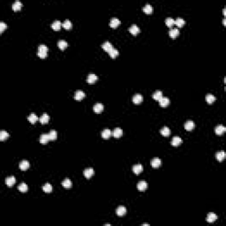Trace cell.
Returning a JSON list of instances; mask_svg holds the SVG:
<instances>
[{"label":"cell","instance_id":"obj_1","mask_svg":"<svg viewBox=\"0 0 226 226\" xmlns=\"http://www.w3.org/2000/svg\"><path fill=\"white\" fill-rule=\"evenodd\" d=\"M48 54V47L44 44H41L38 47V51H37V55L39 58H45L47 56Z\"/></svg>","mask_w":226,"mask_h":226},{"label":"cell","instance_id":"obj_2","mask_svg":"<svg viewBox=\"0 0 226 226\" xmlns=\"http://www.w3.org/2000/svg\"><path fill=\"white\" fill-rule=\"evenodd\" d=\"M94 174H95V171L93 168H87L84 170V171H83V175H84V177L87 178H90Z\"/></svg>","mask_w":226,"mask_h":226},{"label":"cell","instance_id":"obj_3","mask_svg":"<svg viewBox=\"0 0 226 226\" xmlns=\"http://www.w3.org/2000/svg\"><path fill=\"white\" fill-rule=\"evenodd\" d=\"M15 183H16V178H15V177L10 176V177H7V178H5V184H6L7 186H9V187L13 186Z\"/></svg>","mask_w":226,"mask_h":226},{"label":"cell","instance_id":"obj_4","mask_svg":"<svg viewBox=\"0 0 226 226\" xmlns=\"http://www.w3.org/2000/svg\"><path fill=\"white\" fill-rule=\"evenodd\" d=\"M86 96V94L81 90H77L74 95V99L77 101H81Z\"/></svg>","mask_w":226,"mask_h":226},{"label":"cell","instance_id":"obj_5","mask_svg":"<svg viewBox=\"0 0 226 226\" xmlns=\"http://www.w3.org/2000/svg\"><path fill=\"white\" fill-rule=\"evenodd\" d=\"M194 126H195V124H194V122L192 121V120H188V121L185 123V129H186V131H192L194 128Z\"/></svg>","mask_w":226,"mask_h":226},{"label":"cell","instance_id":"obj_6","mask_svg":"<svg viewBox=\"0 0 226 226\" xmlns=\"http://www.w3.org/2000/svg\"><path fill=\"white\" fill-rule=\"evenodd\" d=\"M171 143V145L174 146V147H178V145H180V144L182 143V139H181L180 137H178V136H175V137L172 138Z\"/></svg>","mask_w":226,"mask_h":226},{"label":"cell","instance_id":"obj_7","mask_svg":"<svg viewBox=\"0 0 226 226\" xmlns=\"http://www.w3.org/2000/svg\"><path fill=\"white\" fill-rule=\"evenodd\" d=\"M142 101H143V96L140 94L134 95L133 97H132V102L135 104H140L141 103H142Z\"/></svg>","mask_w":226,"mask_h":226},{"label":"cell","instance_id":"obj_8","mask_svg":"<svg viewBox=\"0 0 226 226\" xmlns=\"http://www.w3.org/2000/svg\"><path fill=\"white\" fill-rule=\"evenodd\" d=\"M120 25V20L118 18H112L110 21V26L112 28H118Z\"/></svg>","mask_w":226,"mask_h":226},{"label":"cell","instance_id":"obj_9","mask_svg":"<svg viewBox=\"0 0 226 226\" xmlns=\"http://www.w3.org/2000/svg\"><path fill=\"white\" fill-rule=\"evenodd\" d=\"M129 32L131 33L132 35H133V36H136V35H138L140 33V28H138L137 25L133 24L129 28Z\"/></svg>","mask_w":226,"mask_h":226},{"label":"cell","instance_id":"obj_10","mask_svg":"<svg viewBox=\"0 0 226 226\" xmlns=\"http://www.w3.org/2000/svg\"><path fill=\"white\" fill-rule=\"evenodd\" d=\"M19 169L21 170V171H27L28 168H29V162L27 161V160H23L21 161L20 163H19Z\"/></svg>","mask_w":226,"mask_h":226},{"label":"cell","instance_id":"obj_11","mask_svg":"<svg viewBox=\"0 0 226 226\" xmlns=\"http://www.w3.org/2000/svg\"><path fill=\"white\" fill-rule=\"evenodd\" d=\"M225 131H226V128L223 126V125H219V126H217V127L215 128V132L217 135H222Z\"/></svg>","mask_w":226,"mask_h":226},{"label":"cell","instance_id":"obj_12","mask_svg":"<svg viewBox=\"0 0 226 226\" xmlns=\"http://www.w3.org/2000/svg\"><path fill=\"white\" fill-rule=\"evenodd\" d=\"M112 135H113V137H115V138H120L123 135V130L121 129V128H118V127L115 128V129L113 130Z\"/></svg>","mask_w":226,"mask_h":226},{"label":"cell","instance_id":"obj_13","mask_svg":"<svg viewBox=\"0 0 226 226\" xmlns=\"http://www.w3.org/2000/svg\"><path fill=\"white\" fill-rule=\"evenodd\" d=\"M147 187H148V184H147V182L144 180L140 181V182L137 184V188L139 191H145L146 189H147Z\"/></svg>","mask_w":226,"mask_h":226},{"label":"cell","instance_id":"obj_14","mask_svg":"<svg viewBox=\"0 0 226 226\" xmlns=\"http://www.w3.org/2000/svg\"><path fill=\"white\" fill-rule=\"evenodd\" d=\"M102 48L104 49L105 51L108 52V53H109V52H110V50H111L112 49H113V46H112V44L110 43V42H104V43H103Z\"/></svg>","mask_w":226,"mask_h":226},{"label":"cell","instance_id":"obj_15","mask_svg":"<svg viewBox=\"0 0 226 226\" xmlns=\"http://www.w3.org/2000/svg\"><path fill=\"white\" fill-rule=\"evenodd\" d=\"M97 79H98V78H97L96 75L94 74V73H90L87 78V82L90 83V84H93V83H95V81H97Z\"/></svg>","mask_w":226,"mask_h":226},{"label":"cell","instance_id":"obj_16","mask_svg":"<svg viewBox=\"0 0 226 226\" xmlns=\"http://www.w3.org/2000/svg\"><path fill=\"white\" fill-rule=\"evenodd\" d=\"M116 213L118 217H123V216H125L126 214V208L125 207H123V206H120V207H118V208H117Z\"/></svg>","mask_w":226,"mask_h":226},{"label":"cell","instance_id":"obj_17","mask_svg":"<svg viewBox=\"0 0 226 226\" xmlns=\"http://www.w3.org/2000/svg\"><path fill=\"white\" fill-rule=\"evenodd\" d=\"M142 171H143V166L141 164H135L132 167V171L137 175L142 172Z\"/></svg>","mask_w":226,"mask_h":226},{"label":"cell","instance_id":"obj_18","mask_svg":"<svg viewBox=\"0 0 226 226\" xmlns=\"http://www.w3.org/2000/svg\"><path fill=\"white\" fill-rule=\"evenodd\" d=\"M159 104L161 105L162 107H166L168 106V105L170 104V99L167 98V97H164L163 96L162 98L159 100Z\"/></svg>","mask_w":226,"mask_h":226},{"label":"cell","instance_id":"obj_19","mask_svg":"<svg viewBox=\"0 0 226 226\" xmlns=\"http://www.w3.org/2000/svg\"><path fill=\"white\" fill-rule=\"evenodd\" d=\"M93 110L95 112V113H100L102 112L103 110H104V105H103L102 104H95L94 105V107H93Z\"/></svg>","mask_w":226,"mask_h":226},{"label":"cell","instance_id":"obj_20","mask_svg":"<svg viewBox=\"0 0 226 226\" xmlns=\"http://www.w3.org/2000/svg\"><path fill=\"white\" fill-rule=\"evenodd\" d=\"M161 163L162 162H161L160 158H158V157H155V158L151 161V165H152V167H154V168H158V167L161 165Z\"/></svg>","mask_w":226,"mask_h":226},{"label":"cell","instance_id":"obj_21","mask_svg":"<svg viewBox=\"0 0 226 226\" xmlns=\"http://www.w3.org/2000/svg\"><path fill=\"white\" fill-rule=\"evenodd\" d=\"M49 141H50V138H49V134L47 133H42L40 137V142L42 144H47Z\"/></svg>","mask_w":226,"mask_h":226},{"label":"cell","instance_id":"obj_22","mask_svg":"<svg viewBox=\"0 0 226 226\" xmlns=\"http://www.w3.org/2000/svg\"><path fill=\"white\" fill-rule=\"evenodd\" d=\"M169 35H170V36H171V38L174 39L179 35V30L178 28H171V30H170V32H169Z\"/></svg>","mask_w":226,"mask_h":226},{"label":"cell","instance_id":"obj_23","mask_svg":"<svg viewBox=\"0 0 226 226\" xmlns=\"http://www.w3.org/2000/svg\"><path fill=\"white\" fill-rule=\"evenodd\" d=\"M61 26H62V24L59 20H55L51 24V28L55 31H58L60 29V28H61Z\"/></svg>","mask_w":226,"mask_h":226},{"label":"cell","instance_id":"obj_24","mask_svg":"<svg viewBox=\"0 0 226 226\" xmlns=\"http://www.w3.org/2000/svg\"><path fill=\"white\" fill-rule=\"evenodd\" d=\"M62 186H64L65 188H71L72 186H73V183H72V181L70 180L69 178H65V180L62 181Z\"/></svg>","mask_w":226,"mask_h":226},{"label":"cell","instance_id":"obj_25","mask_svg":"<svg viewBox=\"0 0 226 226\" xmlns=\"http://www.w3.org/2000/svg\"><path fill=\"white\" fill-rule=\"evenodd\" d=\"M216 157L219 162H222L223 160H224L225 158V152L224 151H219L216 154Z\"/></svg>","mask_w":226,"mask_h":226},{"label":"cell","instance_id":"obj_26","mask_svg":"<svg viewBox=\"0 0 226 226\" xmlns=\"http://www.w3.org/2000/svg\"><path fill=\"white\" fill-rule=\"evenodd\" d=\"M217 219V216L214 213H209L207 217V222H208V223H213V222H215Z\"/></svg>","mask_w":226,"mask_h":226},{"label":"cell","instance_id":"obj_27","mask_svg":"<svg viewBox=\"0 0 226 226\" xmlns=\"http://www.w3.org/2000/svg\"><path fill=\"white\" fill-rule=\"evenodd\" d=\"M28 119L31 124H35V123L38 120V117L36 116L35 113H31V114L28 117Z\"/></svg>","mask_w":226,"mask_h":226},{"label":"cell","instance_id":"obj_28","mask_svg":"<svg viewBox=\"0 0 226 226\" xmlns=\"http://www.w3.org/2000/svg\"><path fill=\"white\" fill-rule=\"evenodd\" d=\"M67 46H68V44H67V42H66L65 40H60V41H58V47L59 48L60 50H65Z\"/></svg>","mask_w":226,"mask_h":226},{"label":"cell","instance_id":"obj_29","mask_svg":"<svg viewBox=\"0 0 226 226\" xmlns=\"http://www.w3.org/2000/svg\"><path fill=\"white\" fill-rule=\"evenodd\" d=\"M21 7H22V3L19 1H15L13 4V7L12 8H13V11H19L21 9Z\"/></svg>","mask_w":226,"mask_h":226},{"label":"cell","instance_id":"obj_30","mask_svg":"<svg viewBox=\"0 0 226 226\" xmlns=\"http://www.w3.org/2000/svg\"><path fill=\"white\" fill-rule=\"evenodd\" d=\"M39 120H40V122L42 123V124H47V123L49 122V120H50V117H49L48 114L44 113V114H42V117L39 118Z\"/></svg>","mask_w":226,"mask_h":226},{"label":"cell","instance_id":"obj_31","mask_svg":"<svg viewBox=\"0 0 226 226\" xmlns=\"http://www.w3.org/2000/svg\"><path fill=\"white\" fill-rule=\"evenodd\" d=\"M111 134L112 132L110 129H104V131L102 132V137L104 138V139H109Z\"/></svg>","mask_w":226,"mask_h":226},{"label":"cell","instance_id":"obj_32","mask_svg":"<svg viewBox=\"0 0 226 226\" xmlns=\"http://www.w3.org/2000/svg\"><path fill=\"white\" fill-rule=\"evenodd\" d=\"M62 27H63L64 28L69 30V29H71L72 28H73V23H72L69 19H65V20L64 21L63 24H62Z\"/></svg>","mask_w":226,"mask_h":226},{"label":"cell","instance_id":"obj_33","mask_svg":"<svg viewBox=\"0 0 226 226\" xmlns=\"http://www.w3.org/2000/svg\"><path fill=\"white\" fill-rule=\"evenodd\" d=\"M160 132H161V134L163 136H164V137H167V136H169L170 134H171V130H170L168 127L164 126V127H163L161 129Z\"/></svg>","mask_w":226,"mask_h":226},{"label":"cell","instance_id":"obj_34","mask_svg":"<svg viewBox=\"0 0 226 226\" xmlns=\"http://www.w3.org/2000/svg\"><path fill=\"white\" fill-rule=\"evenodd\" d=\"M206 101H207V103H208V104H213V103L216 101L215 95H211V94L207 95H206Z\"/></svg>","mask_w":226,"mask_h":226},{"label":"cell","instance_id":"obj_35","mask_svg":"<svg viewBox=\"0 0 226 226\" xmlns=\"http://www.w3.org/2000/svg\"><path fill=\"white\" fill-rule=\"evenodd\" d=\"M185 23H186V21L184 20V19L180 18V17L177 18V19L175 20V24H176L178 28H182V27L185 25Z\"/></svg>","mask_w":226,"mask_h":226},{"label":"cell","instance_id":"obj_36","mask_svg":"<svg viewBox=\"0 0 226 226\" xmlns=\"http://www.w3.org/2000/svg\"><path fill=\"white\" fill-rule=\"evenodd\" d=\"M163 97V93L161 92L160 90H156L155 92H154L153 94V98L156 101H159L160 99Z\"/></svg>","mask_w":226,"mask_h":226},{"label":"cell","instance_id":"obj_37","mask_svg":"<svg viewBox=\"0 0 226 226\" xmlns=\"http://www.w3.org/2000/svg\"><path fill=\"white\" fill-rule=\"evenodd\" d=\"M109 55H110V56L111 58H116L117 56L119 55V52H118V50H116L115 48H113L112 50H110V52H109Z\"/></svg>","mask_w":226,"mask_h":226},{"label":"cell","instance_id":"obj_38","mask_svg":"<svg viewBox=\"0 0 226 226\" xmlns=\"http://www.w3.org/2000/svg\"><path fill=\"white\" fill-rule=\"evenodd\" d=\"M143 12L145 13H147V14H150L152 12H153V8H152L151 5H149V4H147V5H146L145 6L143 7Z\"/></svg>","mask_w":226,"mask_h":226},{"label":"cell","instance_id":"obj_39","mask_svg":"<svg viewBox=\"0 0 226 226\" xmlns=\"http://www.w3.org/2000/svg\"><path fill=\"white\" fill-rule=\"evenodd\" d=\"M42 190H43L45 193H47V194L51 193L52 192V186L50 184H49V183H46V184L42 186Z\"/></svg>","mask_w":226,"mask_h":226},{"label":"cell","instance_id":"obj_40","mask_svg":"<svg viewBox=\"0 0 226 226\" xmlns=\"http://www.w3.org/2000/svg\"><path fill=\"white\" fill-rule=\"evenodd\" d=\"M49 134V138H50V141H54V140L56 139V137H58V133H56V132L55 131V130H51V131L50 132V133Z\"/></svg>","mask_w":226,"mask_h":226},{"label":"cell","instance_id":"obj_41","mask_svg":"<svg viewBox=\"0 0 226 226\" xmlns=\"http://www.w3.org/2000/svg\"><path fill=\"white\" fill-rule=\"evenodd\" d=\"M165 24H166L167 27L171 28V27L175 24V20L172 18H170V17H169V18H167L166 19H165Z\"/></svg>","mask_w":226,"mask_h":226},{"label":"cell","instance_id":"obj_42","mask_svg":"<svg viewBox=\"0 0 226 226\" xmlns=\"http://www.w3.org/2000/svg\"><path fill=\"white\" fill-rule=\"evenodd\" d=\"M18 189H19V191H20L21 193H26L27 191H28V186L25 184V183H21V184L18 186Z\"/></svg>","mask_w":226,"mask_h":226},{"label":"cell","instance_id":"obj_43","mask_svg":"<svg viewBox=\"0 0 226 226\" xmlns=\"http://www.w3.org/2000/svg\"><path fill=\"white\" fill-rule=\"evenodd\" d=\"M8 137H9V133L6 131H4L3 130V131L0 132V140H1V141H5V140H6Z\"/></svg>","mask_w":226,"mask_h":226},{"label":"cell","instance_id":"obj_44","mask_svg":"<svg viewBox=\"0 0 226 226\" xmlns=\"http://www.w3.org/2000/svg\"><path fill=\"white\" fill-rule=\"evenodd\" d=\"M6 28H7V26H6V24H5V22H3V21H2V22H0V33L3 32V31L5 30Z\"/></svg>","mask_w":226,"mask_h":226},{"label":"cell","instance_id":"obj_45","mask_svg":"<svg viewBox=\"0 0 226 226\" xmlns=\"http://www.w3.org/2000/svg\"><path fill=\"white\" fill-rule=\"evenodd\" d=\"M142 225H144V226H149V224H148V223H144V224H142Z\"/></svg>","mask_w":226,"mask_h":226},{"label":"cell","instance_id":"obj_46","mask_svg":"<svg viewBox=\"0 0 226 226\" xmlns=\"http://www.w3.org/2000/svg\"><path fill=\"white\" fill-rule=\"evenodd\" d=\"M223 25L225 24V19H223Z\"/></svg>","mask_w":226,"mask_h":226}]
</instances>
